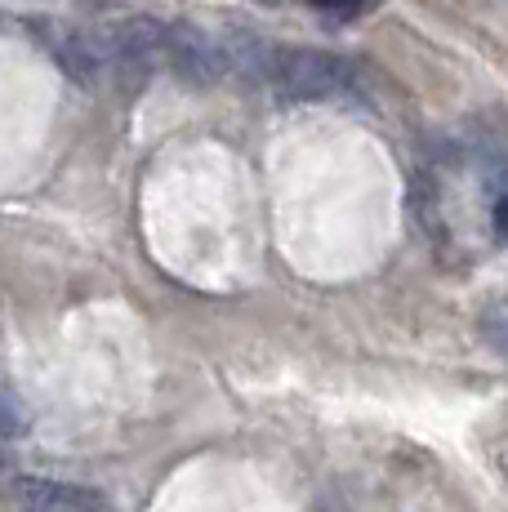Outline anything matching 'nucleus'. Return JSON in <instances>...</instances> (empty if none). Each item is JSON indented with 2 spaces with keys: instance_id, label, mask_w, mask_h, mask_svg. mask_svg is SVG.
Returning <instances> with one entry per match:
<instances>
[{
  "instance_id": "6",
  "label": "nucleus",
  "mask_w": 508,
  "mask_h": 512,
  "mask_svg": "<svg viewBox=\"0 0 508 512\" xmlns=\"http://www.w3.org/2000/svg\"><path fill=\"white\" fill-rule=\"evenodd\" d=\"M223 45V63L228 72H241L246 81H272V67H277V45L259 41V36H246V32H232Z\"/></svg>"
},
{
  "instance_id": "5",
  "label": "nucleus",
  "mask_w": 508,
  "mask_h": 512,
  "mask_svg": "<svg viewBox=\"0 0 508 512\" xmlns=\"http://www.w3.org/2000/svg\"><path fill=\"white\" fill-rule=\"evenodd\" d=\"M54 58L76 85H94L107 72V45L90 32H67L54 41Z\"/></svg>"
},
{
  "instance_id": "2",
  "label": "nucleus",
  "mask_w": 508,
  "mask_h": 512,
  "mask_svg": "<svg viewBox=\"0 0 508 512\" xmlns=\"http://www.w3.org/2000/svg\"><path fill=\"white\" fill-rule=\"evenodd\" d=\"M161 63H170V72L188 85H214L228 63H223V45L219 36H210L197 23H174L165 27V49H161Z\"/></svg>"
},
{
  "instance_id": "3",
  "label": "nucleus",
  "mask_w": 508,
  "mask_h": 512,
  "mask_svg": "<svg viewBox=\"0 0 508 512\" xmlns=\"http://www.w3.org/2000/svg\"><path fill=\"white\" fill-rule=\"evenodd\" d=\"M161 49H165V23H156V18H130L107 41V67H116V76L125 85H139L161 67Z\"/></svg>"
},
{
  "instance_id": "9",
  "label": "nucleus",
  "mask_w": 508,
  "mask_h": 512,
  "mask_svg": "<svg viewBox=\"0 0 508 512\" xmlns=\"http://www.w3.org/2000/svg\"><path fill=\"white\" fill-rule=\"evenodd\" d=\"M0 472H5V464H0Z\"/></svg>"
},
{
  "instance_id": "4",
  "label": "nucleus",
  "mask_w": 508,
  "mask_h": 512,
  "mask_svg": "<svg viewBox=\"0 0 508 512\" xmlns=\"http://www.w3.org/2000/svg\"><path fill=\"white\" fill-rule=\"evenodd\" d=\"M14 495L27 512H107V499L90 486H72V481L50 477H18Z\"/></svg>"
},
{
  "instance_id": "1",
  "label": "nucleus",
  "mask_w": 508,
  "mask_h": 512,
  "mask_svg": "<svg viewBox=\"0 0 508 512\" xmlns=\"http://www.w3.org/2000/svg\"><path fill=\"white\" fill-rule=\"evenodd\" d=\"M272 85L295 103H326L357 90V72L348 58L330 49H281L272 67Z\"/></svg>"
},
{
  "instance_id": "8",
  "label": "nucleus",
  "mask_w": 508,
  "mask_h": 512,
  "mask_svg": "<svg viewBox=\"0 0 508 512\" xmlns=\"http://www.w3.org/2000/svg\"><path fill=\"white\" fill-rule=\"evenodd\" d=\"M317 5H335V9H353L357 0H317Z\"/></svg>"
},
{
  "instance_id": "7",
  "label": "nucleus",
  "mask_w": 508,
  "mask_h": 512,
  "mask_svg": "<svg viewBox=\"0 0 508 512\" xmlns=\"http://www.w3.org/2000/svg\"><path fill=\"white\" fill-rule=\"evenodd\" d=\"M27 428V415L23 406H18L9 392H0V437H18V432Z\"/></svg>"
}]
</instances>
